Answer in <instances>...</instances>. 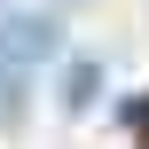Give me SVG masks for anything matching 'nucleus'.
Instances as JSON below:
<instances>
[{"label": "nucleus", "mask_w": 149, "mask_h": 149, "mask_svg": "<svg viewBox=\"0 0 149 149\" xmlns=\"http://www.w3.org/2000/svg\"><path fill=\"white\" fill-rule=\"evenodd\" d=\"M39 55H47V24H8V31H0V118H16Z\"/></svg>", "instance_id": "f257e3e1"}, {"label": "nucleus", "mask_w": 149, "mask_h": 149, "mask_svg": "<svg viewBox=\"0 0 149 149\" xmlns=\"http://www.w3.org/2000/svg\"><path fill=\"white\" fill-rule=\"evenodd\" d=\"M55 94H63V110H79V102H94V63L79 55V63H63V79H55Z\"/></svg>", "instance_id": "f03ea898"}]
</instances>
